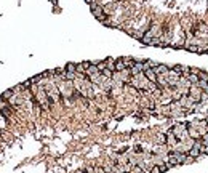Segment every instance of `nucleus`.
<instances>
[{"label":"nucleus","instance_id":"15","mask_svg":"<svg viewBox=\"0 0 208 173\" xmlns=\"http://www.w3.org/2000/svg\"><path fill=\"white\" fill-rule=\"evenodd\" d=\"M197 87H200L202 90L205 91V90H208V82H206V80H203V79H200V82L197 83Z\"/></svg>","mask_w":208,"mask_h":173},{"label":"nucleus","instance_id":"8","mask_svg":"<svg viewBox=\"0 0 208 173\" xmlns=\"http://www.w3.org/2000/svg\"><path fill=\"white\" fill-rule=\"evenodd\" d=\"M125 69H127V66H125V63H123V59L122 58L115 59V71L117 72H122V71H125Z\"/></svg>","mask_w":208,"mask_h":173},{"label":"nucleus","instance_id":"9","mask_svg":"<svg viewBox=\"0 0 208 173\" xmlns=\"http://www.w3.org/2000/svg\"><path fill=\"white\" fill-rule=\"evenodd\" d=\"M200 151L199 149H195V148H192V149H189V152H187V155L190 159H197V157H200Z\"/></svg>","mask_w":208,"mask_h":173},{"label":"nucleus","instance_id":"22","mask_svg":"<svg viewBox=\"0 0 208 173\" xmlns=\"http://www.w3.org/2000/svg\"><path fill=\"white\" fill-rule=\"evenodd\" d=\"M125 173H131V171H125Z\"/></svg>","mask_w":208,"mask_h":173},{"label":"nucleus","instance_id":"6","mask_svg":"<svg viewBox=\"0 0 208 173\" xmlns=\"http://www.w3.org/2000/svg\"><path fill=\"white\" fill-rule=\"evenodd\" d=\"M154 72L157 75H168V72H170V68H168L167 64H159L157 68H154Z\"/></svg>","mask_w":208,"mask_h":173},{"label":"nucleus","instance_id":"21","mask_svg":"<svg viewBox=\"0 0 208 173\" xmlns=\"http://www.w3.org/2000/svg\"><path fill=\"white\" fill-rule=\"evenodd\" d=\"M75 173H87V171H82V170H78V171H75Z\"/></svg>","mask_w":208,"mask_h":173},{"label":"nucleus","instance_id":"1","mask_svg":"<svg viewBox=\"0 0 208 173\" xmlns=\"http://www.w3.org/2000/svg\"><path fill=\"white\" fill-rule=\"evenodd\" d=\"M35 101L40 104V108H43V109H48V108H50V103H51V99H50L48 93L45 91V88H43V87H40L38 93L35 95Z\"/></svg>","mask_w":208,"mask_h":173},{"label":"nucleus","instance_id":"16","mask_svg":"<svg viewBox=\"0 0 208 173\" xmlns=\"http://www.w3.org/2000/svg\"><path fill=\"white\" fill-rule=\"evenodd\" d=\"M5 127H7V120H5V115L0 111V128H5Z\"/></svg>","mask_w":208,"mask_h":173},{"label":"nucleus","instance_id":"18","mask_svg":"<svg viewBox=\"0 0 208 173\" xmlns=\"http://www.w3.org/2000/svg\"><path fill=\"white\" fill-rule=\"evenodd\" d=\"M157 141H159L160 144H167V135H159Z\"/></svg>","mask_w":208,"mask_h":173},{"label":"nucleus","instance_id":"7","mask_svg":"<svg viewBox=\"0 0 208 173\" xmlns=\"http://www.w3.org/2000/svg\"><path fill=\"white\" fill-rule=\"evenodd\" d=\"M144 75H146V79H147L149 82L157 83V74L154 72V69H147V71H144Z\"/></svg>","mask_w":208,"mask_h":173},{"label":"nucleus","instance_id":"14","mask_svg":"<svg viewBox=\"0 0 208 173\" xmlns=\"http://www.w3.org/2000/svg\"><path fill=\"white\" fill-rule=\"evenodd\" d=\"M98 66V69H99V72H103V71H106V69H107V61H99V63L96 64Z\"/></svg>","mask_w":208,"mask_h":173},{"label":"nucleus","instance_id":"20","mask_svg":"<svg viewBox=\"0 0 208 173\" xmlns=\"http://www.w3.org/2000/svg\"><path fill=\"white\" fill-rule=\"evenodd\" d=\"M190 74L199 75V74H200V69H199V68H190Z\"/></svg>","mask_w":208,"mask_h":173},{"label":"nucleus","instance_id":"3","mask_svg":"<svg viewBox=\"0 0 208 173\" xmlns=\"http://www.w3.org/2000/svg\"><path fill=\"white\" fill-rule=\"evenodd\" d=\"M90 8H91V13L94 15V18H96V19H99L101 16L104 15V7H101V5H98L96 2L90 5Z\"/></svg>","mask_w":208,"mask_h":173},{"label":"nucleus","instance_id":"19","mask_svg":"<svg viewBox=\"0 0 208 173\" xmlns=\"http://www.w3.org/2000/svg\"><path fill=\"white\" fill-rule=\"evenodd\" d=\"M131 173H146V171H144L139 165H134V167H133V170H131Z\"/></svg>","mask_w":208,"mask_h":173},{"label":"nucleus","instance_id":"17","mask_svg":"<svg viewBox=\"0 0 208 173\" xmlns=\"http://www.w3.org/2000/svg\"><path fill=\"white\" fill-rule=\"evenodd\" d=\"M150 45H162V38L160 37H154L152 42H150Z\"/></svg>","mask_w":208,"mask_h":173},{"label":"nucleus","instance_id":"5","mask_svg":"<svg viewBox=\"0 0 208 173\" xmlns=\"http://www.w3.org/2000/svg\"><path fill=\"white\" fill-rule=\"evenodd\" d=\"M8 103H10V106H13V108H19V106H22L24 104V98L22 96H16V95H13L10 99H8Z\"/></svg>","mask_w":208,"mask_h":173},{"label":"nucleus","instance_id":"4","mask_svg":"<svg viewBox=\"0 0 208 173\" xmlns=\"http://www.w3.org/2000/svg\"><path fill=\"white\" fill-rule=\"evenodd\" d=\"M202 93H203V90H202L200 87H197V85H192L189 88V96H192L194 99H197V101H200Z\"/></svg>","mask_w":208,"mask_h":173},{"label":"nucleus","instance_id":"11","mask_svg":"<svg viewBox=\"0 0 208 173\" xmlns=\"http://www.w3.org/2000/svg\"><path fill=\"white\" fill-rule=\"evenodd\" d=\"M187 80L190 82V85H197V83L200 82V77L195 75V74H190V75L187 77Z\"/></svg>","mask_w":208,"mask_h":173},{"label":"nucleus","instance_id":"12","mask_svg":"<svg viewBox=\"0 0 208 173\" xmlns=\"http://www.w3.org/2000/svg\"><path fill=\"white\" fill-rule=\"evenodd\" d=\"M13 95H15L13 88H10V90H7V91H3V93H2V98H3V99H7V101H8V99H10L11 96H13Z\"/></svg>","mask_w":208,"mask_h":173},{"label":"nucleus","instance_id":"23","mask_svg":"<svg viewBox=\"0 0 208 173\" xmlns=\"http://www.w3.org/2000/svg\"><path fill=\"white\" fill-rule=\"evenodd\" d=\"M206 82H208V77H206Z\"/></svg>","mask_w":208,"mask_h":173},{"label":"nucleus","instance_id":"10","mask_svg":"<svg viewBox=\"0 0 208 173\" xmlns=\"http://www.w3.org/2000/svg\"><path fill=\"white\" fill-rule=\"evenodd\" d=\"M152 38H154V37L150 35L149 32H146V34H144V37L141 38V42L144 43V45H150V42H152Z\"/></svg>","mask_w":208,"mask_h":173},{"label":"nucleus","instance_id":"2","mask_svg":"<svg viewBox=\"0 0 208 173\" xmlns=\"http://www.w3.org/2000/svg\"><path fill=\"white\" fill-rule=\"evenodd\" d=\"M58 88H59V91L63 93L66 98H67V96H71V95H72V91H74V87H72V82H69V80L63 82V83H61V85H59Z\"/></svg>","mask_w":208,"mask_h":173},{"label":"nucleus","instance_id":"13","mask_svg":"<svg viewBox=\"0 0 208 173\" xmlns=\"http://www.w3.org/2000/svg\"><path fill=\"white\" fill-rule=\"evenodd\" d=\"M64 69H66L67 72H75V69H77V64H75V63H67V64L64 66Z\"/></svg>","mask_w":208,"mask_h":173}]
</instances>
